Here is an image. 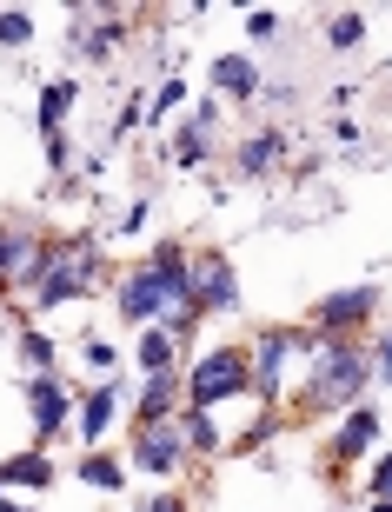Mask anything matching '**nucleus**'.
Listing matches in <instances>:
<instances>
[{
	"label": "nucleus",
	"mask_w": 392,
	"mask_h": 512,
	"mask_svg": "<svg viewBox=\"0 0 392 512\" xmlns=\"http://www.w3.org/2000/svg\"><path fill=\"white\" fill-rule=\"evenodd\" d=\"M160 306H173V320H193V313H187V266H180V253H160V260H153L147 273H133L127 293H120V313H127V320H147V313H160Z\"/></svg>",
	"instance_id": "f257e3e1"
},
{
	"label": "nucleus",
	"mask_w": 392,
	"mask_h": 512,
	"mask_svg": "<svg viewBox=\"0 0 392 512\" xmlns=\"http://www.w3.org/2000/svg\"><path fill=\"white\" fill-rule=\"evenodd\" d=\"M359 380H366V360H359L353 346H326V353H319V373H313V406L353 399Z\"/></svg>",
	"instance_id": "f03ea898"
},
{
	"label": "nucleus",
	"mask_w": 392,
	"mask_h": 512,
	"mask_svg": "<svg viewBox=\"0 0 392 512\" xmlns=\"http://www.w3.org/2000/svg\"><path fill=\"white\" fill-rule=\"evenodd\" d=\"M94 266H100V253L80 240V247H67L54 266H47V280H40V306H60L67 293H80V286L94 280Z\"/></svg>",
	"instance_id": "7ed1b4c3"
},
{
	"label": "nucleus",
	"mask_w": 392,
	"mask_h": 512,
	"mask_svg": "<svg viewBox=\"0 0 392 512\" xmlns=\"http://www.w3.org/2000/svg\"><path fill=\"white\" fill-rule=\"evenodd\" d=\"M246 386V360L240 353H206L193 366V406H220L226 393H240Z\"/></svg>",
	"instance_id": "20e7f679"
},
{
	"label": "nucleus",
	"mask_w": 392,
	"mask_h": 512,
	"mask_svg": "<svg viewBox=\"0 0 392 512\" xmlns=\"http://www.w3.org/2000/svg\"><path fill=\"white\" fill-rule=\"evenodd\" d=\"M187 300H200V306H240V286H233V273H226V260H213L206 253L200 266H187Z\"/></svg>",
	"instance_id": "39448f33"
},
{
	"label": "nucleus",
	"mask_w": 392,
	"mask_h": 512,
	"mask_svg": "<svg viewBox=\"0 0 392 512\" xmlns=\"http://www.w3.org/2000/svg\"><path fill=\"white\" fill-rule=\"evenodd\" d=\"M133 459H140L147 473H173V466H180V426L153 419L147 433H140V446H133Z\"/></svg>",
	"instance_id": "423d86ee"
},
{
	"label": "nucleus",
	"mask_w": 392,
	"mask_h": 512,
	"mask_svg": "<svg viewBox=\"0 0 392 512\" xmlns=\"http://www.w3.org/2000/svg\"><path fill=\"white\" fill-rule=\"evenodd\" d=\"M40 266H47V253H40L34 240H14V233H0V273H20V280H40Z\"/></svg>",
	"instance_id": "0eeeda50"
},
{
	"label": "nucleus",
	"mask_w": 392,
	"mask_h": 512,
	"mask_svg": "<svg viewBox=\"0 0 392 512\" xmlns=\"http://www.w3.org/2000/svg\"><path fill=\"white\" fill-rule=\"evenodd\" d=\"M373 313V286H353V293H333V300L319 306V320L326 326H353V320H366Z\"/></svg>",
	"instance_id": "6e6552de"
},
{
	"label": "nucleus",
	"mask_w": 392,
	"mask_h": 512,
	"mask_svg": "<svg viewBox=\"0 0 392 512\" xmlns=\"http://www.w3.org/2000/svg\"><path fill=\"white\" fill-rule=\"evenodd\" d=\"M286 353H293V340H280V333H273V340H260V366H253V373H260V393L273 399L280 393V360Z\"/></svg>",
	"instance_id": "1a4fd4ad"
},
{
	"label": "nucleus",
	"mask_w": 392,
	"mask_h": 512,
	"mask_svg": "<svg viewBox=\"0 0 392 512\" xmlns=\"http://www.w3.org/2000/svg\"><path fill=\"white\" fill-rule=\"evenodd\" d=\"M213 87H220L226 100H246L253 94V60H220V67H213Z\"/></svg>",
	"instance_id": "9d476101"
},
{
	"label": "nucleus",
	"mask_w": 392,
	"mask_h": 512,
	"mask_svg": "<svg viewBox=\"0 0 392 512\" xmlns=\"http://www.w3.org/2000/svg\"><path fill=\"white\" fill-rule=\"evenodd\" d=\"M47 459L40 453H20V459H7V466H0V486H47Z\"/></svg>",
	"instance_id": "9b49d317"
},
{
	"label": "nucleus",
	"mask_w": 392,
	"mask_h": 512,
	"mask_svg": "<svg viewBox=\"0 0 392 512\" xmlns=\"http://www.w3.org/2000/svg\"><path fill=\"white\" fill-rule=\"evenodd\" d=\"M34 419H40V433H54L60 419H67V399H60L54 380H40V386H34Z\"/></svg>",
	"instance_id": "f8f14e48"
},
{
	"label": "nucleus",
	"mask_w": 392,
	"mask_h": 512,
	"mask_svg": "<svg viewBox=\"0 0 392 512\" xmlns=\"http://www.w3.org/2000/svg\"><path fill=\"white\" fill-rule=\"evenodd\" d=\"M273 160H280V133H253V140L240 147V167L246 173H266Z\"/></svg>",
	"instance_id": "ddd939ff"
},
{
	"label": "nucleus",
	"mask_w": 392,
	"mask_h": 512,
	"mask_svg": "<svg viewBox=\"0 0 392 512\" xmlns=\"http://www.w3.org/2000/svg\"><path fill=\"white\" fill-rule=\"evenodd\" d=\"M373 433H379V419L373 413H353V419H346V433H339V453H346V459L366 453V446H373Z\"/></svg>",
	"instance_id": "4468645a"
},
{
	"label": "nucleus",
	"mask_w": 392,
	"mask_h": 512,
	"mask_svg": "<svg viewBox=\"0 0 392 512\" xmlns=\"http://www.w3.org/2000/svg\"><path fill=\"white\" fill-rule=\"evenodd\" d=\"M167 353H173V333L160 326V333H147V346H140V360L153 366V373H167Z\"/></svg>",
	"instance_id": "2eb2a0df"
},
{
	"label": "nucleus",
	"mask_w": 392,
	"mask_h": 512,
	"mask_svg": "<svg viewBox=\"0 0 392 512\" xmlns=\"http://www.w3.org/2000/svg\"><path fill=\"white\" fill-rule=\"evenodd\" d=\"M113 406H120V399H113V386H100V393L87 399V433H100V426H107V419H113Z\"/></svg>",
	"instance_id": "dca6fc26"
},
{
	"label": "nucleus",
	"mask_w": 392,
	"mask_h": 512,
	"mask_svg": "<svg viewBox=\"0 0 392 512\" xmlns=\"http://www.w3.org/2000/svg\"><path fill=\"white\" fill-rule=\"evenodd\" d=\"M167 406H173V380H167V373H153V386H147V419H160Z\"/></svg>",
	"instance_id": "f3484780"
},
{
	"label": "nucleus",
	"mask_w": 392,
	"mask_h": 512,
	"mask_svg": "<svg viewBox=\"0 0 392 512\" xmlns=\"http://www.w3.org/2000/svg\"><path fill=\"white\" fill-rule=\"evenodd\" d=\"M187 439H193V446H220V433H213L206 406H193V413H187Z\"/></svg>",
	"instance_id": "a211bd4d"
},
{
	"label": "nucleus",
	"mask_w": 392,
	"mask_h": 512,
	"mask_svg": "<svg viewBox=\"0 0 392 512\" xmlns=\"http://www.w3.org/2000/svg\"><path fill=\"white\" fill-rule=\"evenodd\" d=\"M359 34H366V20H359V14H339V20H333V34H326V40H333V47H353Z\"/></svg>",
	"instance_id": "6ab92c4d"
},
{
	"label": "nucleus",
	"mask_w": 392,
	"mask_h": 512,
	"mask_svg": "<svg viewBox=\"0 0 392 512\" xmlns=\"http://www.w3.org/2000/svg\"><path fill=\"white\" fill-rule=\"evenodd\" d=\"M27 34H34V20H27V14H7V20H0V40H7V47H27Z\"/></svg>",
	"instance_id": "aec40b11"
},
{
	"label": "nucleus",
	"mask_w": 392,
	"mask_h": 512,
	"mask_svg": "<svg viewBox=\"0 0 392 512\" xmlns=\"http://www.w3.org/2000/svg\"><path fill=\"white\" fill-rule=\"evenodd\" d=\"M60 114H67V87H47V100H40V120H47V133L60 127Z\"/></svg>",
	"instance_id": "412c9836"
},
{
	"label": "nucleus",
	"mask_w": 392,
	"mask_h": 512,
	"mask_svg": "<svg viewBox=\"0 0 392 512\" xmlns=\"http://www.w3.org/2000/svg\"><path fill=\"white\" fill-rule=\"evenodd\" d=\"M80 473L94 479V486H120V466H107V459H87V466H80Z\"/></svg>",
	"instance_id": "4be33fe9"
},
{
	"label": "nucleus",
	"mask_w": 392,
	"mask_h": 512,
	"mask_svg": "<svg viewBox=\"0 0 392 512\" xmlns=\"http://www.w3.org/2000/svg\"><path fill=\"white\" fill-rule=\"evenodd\" d=\"M20 353H27V360H34V366H47V360H54V346L40 340V333H27V340H20Z\"/></svg>",
	"instance_id": "5701e85b"
}]
</instances>
